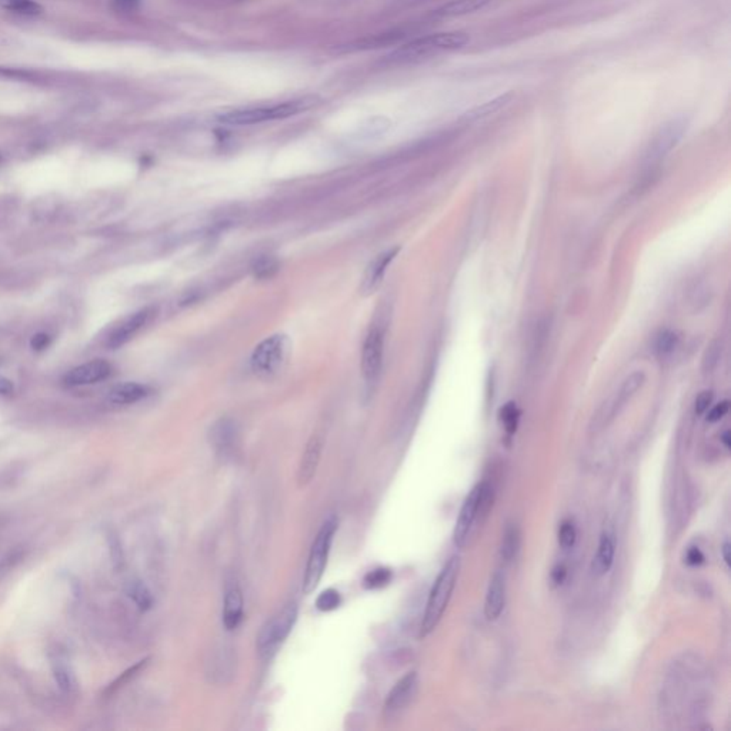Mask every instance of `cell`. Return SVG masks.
<instances>
[{"label": "cell", "mask_w": 731, "mask_h": 731, "mask_svg": "<svg viewBox=\"0 0 731 731\" xmlns=\"http://www.w3.org/2000/svg\"><path fill=\"white\" fill-rule=\"evenodd\" d=\"M460 573V557L453 556L447 560V563L443 566L442 572L439 573L432 592L429 594V600L426 604L422 629H420V637L429 636L440 623L449 602L453 596V592L456 589V583Z\"/></svg>", "instance_id": "cell-1"}, {"label": "cell", "mask_w": 731, "mask_h": 731, "mask_svg": "<svg viewBox=\"0 0 731 731\" xmlns=\"http://www.w3.org/2000/svg\"><path fill=\"white\" fill-rule=\"evenodd\" d=\"M470 42L469 35L463 32H443L434 33L429 36H423L415 39L403 46H400L396 52H393L389 59L397 63L416 62L433 55H439L443 52H453L461 49Z\"/></svg>", "instance_id": "cell-2"}, {"label": "cell", "mask_w": 731, "mask_h": 731, "mask_svg": "<svg viewBox=\"0 0 731 731\" xmlns=\"http://www.w3.org/2000/svg\"><path fill=\"white\" fill-rule=\"evenodd\" d=\"M337 528H338V520L334 514H330L323 521L321 527L319 528V531L313 540L309 559L306 563V569H304L303 586H302V590L306 596L311 594L317 589V586L324 575V570H326L327 562H329V555L331 550V544H333Z\"/></svg>", "instance_id": "cell-3"}, {"label": "cell", "mask_w": 731, "mask_h": 731, "mask_svg": "<svg viewBox=\"0 0 731 731\" xmlns=\"http://www.w3.org/2000/svg\"><path fill=\"white\" fill-rule=\"evenodd\" d=\"M317 102L316 96H306L296 100L283 102L270 107H250V109H242L235 110L230 113H225L219 116V122L230 126H249L256 123H263L269 120H279L286 119L294 114H299L302 112L309 110L313 107Z\"/></svg>", "instance_id": "cell-4"}, {"label": "cell", "mask_w": 731, "mask_h": 731, "mask_svg": "<svg viewBox=\"0 0 731 731\" xmlns=\"http://www.w3.org/2000/svg\"><path fill=\"white\" fill-rule=\"evenodd\" d=\"M290 340L283 333H276L260 341L252 353L250 369L260 379L277 376L289 358Z\"/></svg>", "instance_id": "cell-5"}, {"label": "cell", "mask_w": 731, "mask_h": 731, "mask_svg": "<svg viewBox=\"0 0 731 731\" xmlns=\"http://www.w3.org/2000/svg\"><path fill=\"white\" fill-rule=\"evenodd\" d=\"M299 616V606L296 602H289L279 610L274 616H272L266 624L262 627L256 649L260 658H272L283 643L287 640L292 633Z\"/></svg>", "instance_id": "cell-6"}, {"label": "cell", "mask_w": 731, "mask_h": 731, "mask_svg": "<svg viewBox=\"0 0 731 731\" xmlns=\"http://www.w3.org/2000/svg\"><path fill=\"white\" fill-rule=\"evenodd\" d=\"M489 496H490V487L487 483L476 484L471 489V491L467 494V497L460 508V513H459V517H457V521L454 525V531H453V541H454L456 547L463 548L467 544L471 528H473L479 514L486 513L489 508Z\"/></svg>", "instance_id": "cell-7"}, {"label": "cell", "mask_w": 731, "mask_h": 731, "mask_svg": "<svg viewBox=\"0 0 731 731\" xmlns=\"http://www.w3.org/2000/svg\"><path fill=\"white\" fill-rule=\"evenodd\" d=\"M687 124L688 122L685 117H676L664 123L650 142L646 151V163L654 164L663 160L683 139Z\"/></svg>", "instance_id": "cell-8"}, {"label": "cell", "mask_w": 731, "mask_h": 731, "mask_svg": "<svg viewBox=\"0 0 731 731\" xmlns=\"http://www.w3.org/2000/svg\"><path fill=\"white\" fill-rule=\"evenodd\" d=\"M385 351V334L373 326L364 338L361 348V373L368 385H375L380 376Z\"/></svg>", "instance_id": "cell-9"}, {"label": "cell", "mask_w": 731, "mask_h": 731, "mask_svg": "<svg viewBox=\"0 0 731 731\" xmlns=\"http://www.w3.org/2000/svg\"><path fill=\"white\" fill-rule=\"evenodd\" d=\"M154 309L153 307H144L140 309L126 319H123L117 327L110 333L107 338V347L110 348H119L123 344H126L129 340H132L153 317Z\"/></svg>", "instance_id": "cell-10"}, {"label": "cell", "mask_w": 731, "mask_h": 731, "mask_svg": "<svg viewBox=\"0 0 731 731\" xmlns=\"http://www.w3.org/2000/svg\"><path fill=\"white\" fill-rule=\"evenodd\" d=\"M112 375V366L105 360H93L69 370L63 379L68 386H89L106 380Z\"/></svg>", "instance_id": "cell-11"}, {"label": "cell", "mask_w": 731, "mask_h": 731, "mask_svg": "<svg viewBox=\"0 0 731 731\" xmlns=\"http://www.w3.org/2000/svg\"><path fill=\"white\" fill-rule=\"evenodd\" d=\"M417 673L410 671L403 676L390 690L385 703V713L389 717H395L402 713L413 700L417 691Z\"/></svg>", "instance_id": "cell-12"}, {"label": "cell", "mask_w": 731, "mask_h": 731, "mask_svg": "<svg viewBox=\"0 0 731 731\" xmlns=\"http://www.w3.org/2000/svg\"><path fill=\"white\" fill-rule=\"evenodd\" d=\"M210 443L222 460H230L236 454L238 427L233 420L222 419L210 430Z\"/></svg>", "instance_id": "cell-13"}, {"label": "cell", "mask_w": 731, "mask_h": 731, "mask_svg": "<svg viewBox=\"0 0 731 731\" xmlns=\"http://www.w3.org/2000/svg\"><path fill=\"white\" fill-rule=\"evenodd\" d=\"M397 253H399V247L388 249V250L382 252L380 255H378L369 263L368 269H366V272L363 274L361 284H360V290L363 294H370L380 286L390 263L396 259Z\"/></svg>", "instance_id": "cell-14"}, {"label": "cell", "mask_w": 731, "mask_h": 731, "mask_svg": "<svg viewBox=\"0 0 731 731\" xmlns=\"http://www.w3.org/2000/svg\"><path fill=\"white\" fill-rule=\"evenodd\" d=\"M245 616V597L236 580L228 583L223 600V626L226 630H236Z\"/></svg>", "instance_id": "cell-15"}, {"label": "cell", "mask_w": 731, "mask_h": 731, "mask_svg": "<svg viewBox=\"0 0 731 731\" xmlns=\"http://www.w3.org/2000/svg\"><path fill=\"white\" fill-rule=\"evenodd\" d=\"M323 437L319 434H313L310 440L306 444L304 453L302 456L299 470H297V481L300 487L307 486L313 477L316 476V471L319 469L321 453H323Z\"/></svg>", "instance_id": "cell-16"}, {"label": "cell", "mask_w": 731, "mask_h": 731, "mask_svg": "<svg viewBox=\"0 0 731 731\" xmlns=\"http://www.w3.org/2000/svg\"><path fill=\"white\" fill-rule=\"evenodd\" d=\"M616 555V538L612 528H604L599 541L597 553L592 563V572L594 576H604L613 566Z\"/></svg>", "instance_id": "cell-17"}, {"label": "cell", "mask_w": 731, "mask_h": 731, "mask_svg": "<svg viewBox=\"0 0 731 731\" xmlns=\"http://www.w3.org/2000/svg\"><path fill=\"white\" fill-rule=\"evenodd\" d=\"M504 606H506V580H504V576L497 572L493 575L489 589H487V594H486L484 614H486L487 620H490V621L497 620L501 616Z\"/></svg>", "instance_id": "cell-18"}, {"label": "cell", "mask_w": 731, "mask_h": 731, "mask_svg": "<svg viewBox=\"0 0 731 731\" xmlns=\"http://www.w3.org/2000/svg\"><path fill=\"white\" fill-rule=\"evenodd\" d=\"M149 395H150V388H147L146 385L136 383V382H124V383H119V385L113 386L107 393V399L114 405L127 406V405H134V403L142 402Z\"/></svg>", "instance_id": "cell-19"}, {"label": "cell", "mask_w": 731, "mask_h": 731, "mask_svg": "<svg viewBox=\"0 0 731 731\" xmlns=\"http://www.w3.org/2000/svg\"><path fill=\"white\" fill-rule=\"evenodd\" d=\"M491 0H452L439 8L434 15L439 18H459L484 9Z\"/></svg>", "instance_id": "cell-20"}, {"label": "cell", "mask_w": 731, "mask_h": 731, "mask_svg": "<svg viewBox=\"0 0 731 731\" xmlns=\"http://www.w3.org/2000/svg\"><path fill=\"white\" fill-rule=\"evenodd\" d=\"M513 97H514V95L511 92L504 93L501 96H497L496 99L489 100V102H486V103H483L480 106H476L471 110H469L464 114V119H467V120H479V119L487 117V116L498 112L501 107L507 106L513 100Z\"/></svg>", "instance_id": "cell-21"}, {"label": "cell", "mask_w": 731, "mask_h": 731, "mask_svg": "<svg viewBox=\"0 0 731 731\" xmlns=\"http://www.w3.org/2000/svg\"><path fill=\"white\" fill-rule=\"evenodd\" d=\"M53 677L62 693L70 695L78 690L76 676L72 671V668L63 661L58 660L53 663Z\"/></svg>", "instance_id": "cell-22"}, {"label": "cell", "mask_w": 731, "mask_h": 731, "mask_svg": "<svg viewBox=\"0 0 731 731\" xmlns=\"http://www.w3.org/2000/svg\"><path fill=\"white\" fill-rule=\"evenodd\" d=\"M126 592H127V596L130 597V600L136 604V607L139 610L147 612L153 607V603H154L153 594L147 589V586L144 583H142L140 580L130 582Z\"/></svg>", "instance_id": "cell-23"}, {"label": "cell", "mask_w": 731, "mask_h": 731, "mask_svg": "<svg viewBox=\"0 0 731 731\" xmlns=\"http://www.w3.org/2000/svg\"><path fill=\"white\" fill-rule=\"evenodd\" d=\"M518 547H520V530L516 524H510L504 534H503V540H501V548H500V555H501V559L506 562V563H510L517 552H518Z\"/></svg>", "instance_id": "cell-24"}, {"label": "cell", "mask_w": 731, "mask_h": 731, "mask_svg": "<svg viewBox=\"0 0 731 731\" xmlns=\"http://www.w3.org/2000/svg\"><path fill=\"white\" fill-rule=\"evenodd\" d=\"M393 580V572L389 567H378L366 573L363 577V587L366 590H380L388 587Z\"/></svg>", "instance_id": "cell-25"}, {"label": "cell", "mask_w": 731, "mask_h": 731, "mask_svg": "<svg viewBox=\"0 0 731 731\" xmlns=\"http://www.w3.org/2000/svg\"><path fill=\"white\" fill-rule=\"evenodd\" d=\"M0 6L22 16H38L42 14V6L35 0H0Z\"/></svg>", "instance_id": "cell-26"}, {"label": "cell", "mask_w": 731, "mask_h": 731, "mask_svg": "<svg viewBox=\"0 0 731 731\" xmlns=\"http://www.w3.org/2000/svg\"><path fill=\"white\" fill-rule=\"evenodd\" d=\"M644 380H646V376L643 372H636L627 378V380L624 382V385L617 396V400L614 405V412H617V409H620L643 386Z\"/></svg>", "instance_id": "cell-27"}, {"label": "cell", "mask_w": 731, "mask_h": 731, "mask_svg": "<svg viewBox=\"0 0 731 731\" xmlns=\"http://www.w3.org/2000/svg\"><path fill=\"white\" fill-rule=\"evenodd\" d=\"M341 604V596L336 589H326L316 599V609L323 613H330L338 609Z\"/></svg>", "instance_id": "cell-28"}, {"label": "cell", "mask_w": 731, "mask_h": 731, "mask_svg": "<svg viewBox=\"0 0 731 731\" xmlns=\"http://www.w3.org/2000/svg\"><path fill=\"white\" fill-rule=\"evenodd\" d=\"M279 270V263L273 256H262L253 266V274L256 279H270Z\"/></svg>", "instance_id": "cell-29"}, {"label": "cell", "mask_w": 731, "mask_h": 731, "mask_svg": "<svg viewBox=\"0 0 731 731\" xmlns=\"http://www.w3.org/2000/svg\"><path fill=\"white\" fill-rule=\"evenodd\" d=\"M147 661H149V658H144V660H142V661L136 663L134 666H132V667H130L129 670H126L124 673H122V674H120V676H119V677H117V678H116V680H114V681L107 687L106 694H112V693H114L116 690H119L120 687H123L124 684H127L132 678H134V677H136V676H137V674H139V673H140V671L147 666Z\"/></svg>", "instance_id": "cell-30"}, {"label": "cell", "mask_w": 731, "mask_h": 731, "mask_svg": "<svg viewBox=\"0 0 731 731\" xmlns=\"http://www.w3.org/2000/svg\"><path fill=\"white\" fill-rule=\"evenodd\" d=\"M678 344V336L676 331H671V330H664L660 333V336L657 337V341H656V351L660 354V356H668L671 354L676 347Z\"/></svg>", "instance_id": "cell-31"}, {"label": "cell", "mask_w": 731, "mask_h": 731, "mask_svg": "<svg viewBox=\"0 0 731 731\" xmlns=\"http://www.w3.org/2000/svg\"><path fill=\"white\" fill-rule=\"evenodd\" d=\"M518 419H520V412L518 409L516 407L514 403H507L501 410H500V420L506 429V432L508 434H514L516 430H517V425H518Z\"/></svg>", "instance_id": "cell-32"}, {"label": "cell", "mask_w": 731, "mask_h": 731, "mask_svg": "<svg viewBox=\"0 0 731 731\" xmlns=\"http://www.w3.org/2000/svg\"><path fill=\"white\" fill-rule=\"evenodd\" d=\"M577 540V530L573 521L565 520L559 528V543L563 548H572Z\"/></svg>", "instance_id": "cell-33"}, {"label": "cell", "mask_w": 731, "mask_h": 731, "mask_svg": "<svg viewBox=\"0 0 731 731\" xmlns=\"http://www.w3.org/2000/svg\"><path fill=\"white\" fill-rule=\"evenodd\" d=\"M720 353H721V347L718 343H713L707 347L705 350V354H704V360H703V366H704V370L707 372H711L714 368L717 361L720 360Z\"/></svg>", "instance_id": "cell-34"}, {"label": "cell", "mask_w": 731, "mask_h": 731, "mask_svg": "<svg viewBox=\"0 0 731 731\" xmlns=\"http://www.w3.org/2000/svg\"><path fill=\"white\" fill-rule=\"evenodd\" d=\"M713 402V392L710 390H705V392H701L697 399H695V405H694V410H695V415H703L707 412V409L710 407Z\"/></svg>", "instance_id": "cell-35"}, {"label": "cell", "mask_w": 731, "mask_h": 731, "mask_svg": "<svg viewBox=\"0 0 731 731\" xmlns=\"http://www.w3.org/2000/svg\"><path fill=\"white\" fill-rule=\"evenodd\" d=\"M109 541H110V555H112V560L114 563V566H120L123 563V552H122V547H120V543H119V538L112 533L109 535Z\"/></svg>", "instance_id": "cell-36"}, {"label": "cell", "mask_w": 731, "mask_h": 731, "mask_svg": "<svg viewBox=\"0 0 731 731\" xmlns=\"http://www.w3.org/2000/svg\"><path fill=\"white\" fill-rule=\"evenodd\" d=\"M728 406H730V403H728L727 400H724V402L718 403L717 406H714V407L708 412V415H707V422H710V423H715V422L721 420V419L727 415V412H728Z\"/></svg>", "instance_id": "cell-37"}, {"label": "cell", "mask_w": 731, "mask_h": 731, "mask_svg": "<svg viewBox=\"0 0 731 731\" xmlns=\"http://www.w3.org/2000/svg\"><path fill=\"white\" fill-rule=\"evenodd\" d=\"M50 343H52V337L48 333H38L31 340V346L35 351H43L45 348H48L50 346Z\"/></svg>", "instance_id": "cell-38"}, {"label": "cell", "mask_w": 731, "mask_h": 731, "mask_svg": "<svg viewBox=\"0 0 731 731\" xmlns=\"http://www.w3.org/2000/svg\"><path fill=\"white\" fill-rule=\"evenodd\" d=\"M705 557L698 547H691L685 555V562L688 566H701Z\"/></svg>", "instance_id": "cell-39"}, {"label": "cell", "mask_w": 731, "mask_h": 731, "mask_svg": "<svg viewBox=\"0 0 731 731\" xmlns=\"http://www.w3.org/2000/svg\"><path fill=\"white\" fill-rule=\"evenodd\" d=\"M114 6L123 14H132L139 8L140 0H113Z\"/></svg>", "instance_id": "cell-40"}, {"label": "cell", "mask_w": 731, "mask_h": 731, "mask_svg": "<svg viewBox=\"0 0 731 731\" xmlns=\"http://www.w3.org/2000/svg\"><path fill=\"white\" fill-rule=\"evenodd\" d=\"M567 577V569L563 566V565H557L553 572H552V582L556 585V586H560L563 585V582L566 580Z\"/></svg>", "instance_id": "cell-41"}, {"label": "cell", "mask_w": 731, "mask_h": 731, "mask_svg": "<svg viewBox=\"0 0 731 731\" xmlns=\"http://www.w3.org/2000/svg\"><path fill=\"white\" fill-rule=\"evenodd\" d=\"M14 393H15L14 383L9 379L0 376V395H2V396H12Z\"/></svg>", "instance_id": "cell-42"}, {"label": "cell", "mask_w": 731, "mask_h": 731, "mask_svg": "<svg viewBox=\"0 0 731 731\" xmlns=\"http://www.w3.org/2000/svg\"><path fill=\"white\" fill-rule=\"evenodd\" d=\"M730 543L728 541H724V544L721 545V555H722V560L727 566H730Z\"/></svg>", "instance_id": "cell-43"}, {"label": "cell", "mask_w": 731, "mask_h": 731, "mask_svg": "<svg viewBox=\"0 0 731 731\" xmlns=\"http://www.w3.org/2000/svg\"><path fill=\"white\" fill-rule=\"evenodd\" d=\"M721 442L724 443L725 449H730L731 447V442H730V432L725 430L722 434H721Z\"/></svg>", "instance_id": "cell-44"}, {"label": "cell", "mask_w": 731, "mask_h": 731, "mask_svg": "<svg viewBox=\"0 0 731 731\" xmlns=\"http://www.w3.org/2000/svg\"><path fill=\"white\" fill-rule=\"evenodd\" d=\"M0 163H2V156H0Z\"/></svg>", "instance_id": "cell-45"}]
</instances>
